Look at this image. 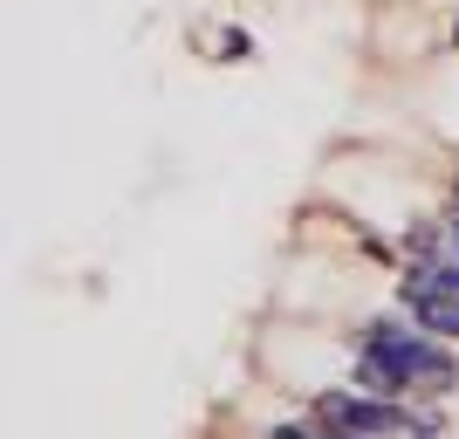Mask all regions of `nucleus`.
Wrapping results in <instances>:
<instances>
[{
	"label": "nucleus",
	"instance_id": "1",
	"mask_svg": "<svg viewBox=\"0 0 459 439\" xmlns=\"http://www.w3.org/2000/svg\"><path fill=\"white\" fill-rule=\"evenodd\" d=\"M453 384H459V357L439 337H425L398 316H370L357 329V391L404 405V399H446Z\"/></svg>",
	"mask_w": 459,
	"mask_h": 439
},
{
	"label": "nucleus",
	"instance_id": "2",
	"mask_svg": "<svg viewBox=\"0 0 459 439\" xmlns=\"http://www.w3.org/2000/svg\"><path fill=\"white\" fill-rule=\"evenodd\" d=\"M316 419H323V433H357V439H432L425 419H411L391 399H370V391H323Z\"/></svg>",
	"mask_w": 459,
	"mask_h": 439
},
{
	"label": "nucleus",
	"instance_id": "3",
	"mask_svg": "<svg viewBox=\"0 0 459 439\" xmlns=\"http://www.w3.org/2000/svg\"><path fill=\"white\" fill-rule=\"evenodd\" d=\"M398 295H404V309L419 316L425 337H439V344H459V295L432 288V282H425V268H404V275H398Z\"/></svg>",
	"mask_w": 459,
	"mask_h": 439
},
{
	"label": "nucleus",
	"instance_id": "4",
	"mask_svg": "<svg viewBox=\"0 0 459 439\" xmlns=\"http://www.w3.org/2000/svg\"><path fill=\"white\" fill-rule=\"evenodd\" d=\"M220 48H227V62H247V48H254V41L240 35V28H227V35H220Z\"/></svg>",
	"mask_w": 459,
	"mask_h": 439
},
{
	"label": "nucleus",
	"instance_id": "5",
	"mask_svg": "<svg viewBox=\"0 0 459 439\" xmlns=\"http://www.w3.org/2000/svg\"><path fill=\"white\" fill-rule=\"evenodd\" d=\"M453 213H459V199H453Z\"/></svg>",
	"mask_w": 459,
	"mask_h": 439
}]
</instances>
